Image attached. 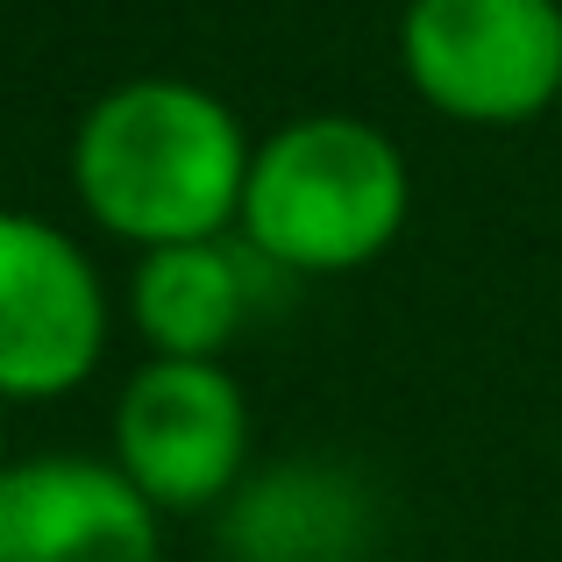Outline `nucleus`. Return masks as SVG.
<instances>
[{
    "mask_svg": "<svg viewBox=\"0 0 562 562\" xmlns=\"http://www.w3.org/2000/svg\"><path fill=\"white\" fill-rule=\"evenodd\" d=\"M249 157L257 143L214 86L143 71V79L108 86L79 114L71 192L100 235L143 257V249L235 235Z\"/></svg>",
    "mask_w": 562,
    "mask_h": 562,
    "instance_id": "nucleus-1",
    "label": "nucleus"
},
{
    "mask_svg": "<svg viewBox=\"0 0 562 562\" xmlns=\"http://www.w3.org/2000/svg\"><path fill=\"white\" fill-rule=\"evenodd\" d=\"M413 165L371 114H292L257 143L235 235L278 278H342L406 235Z\"/></svg>",
    "mask_w": 562,
    "mask_h": 562,
    "instance_id": "nucleus-2",
    "label": "nucleus"
},
{
    "mask_svg": "<svg viewBox=\"0 0 562 562\" xmlns=\"http://www.w3.org/2000/svg\"><path fill=\"white\" fill-rule=\"evenodd\" d=\"M398 71L441 122H541L562 100V0H406Z\"/></svg>",
    "mask_w": 562,
    "mask_h": 562,
    "instance_id": "nucleus-3",
    "label": "nucleus"
},
{
    "mask_svg": "<svg viewBox=\"0 0 562 562\" xmlns=\"http://www.w3.org/2000/svg\"><path fill=\"white\" fill-rule=\"evenodd\" d=\"M114 470L157 513H214L249 477V398L221 357H143L114 398Z\"/></svg>",
    "mask_w": 562,
    "mask_h": 562,
    "instance_id": "nucleus-4",
    "label": "nucleus"
},
{
    "mask_svg": "<svg viewBox=\"0 0 562 562\" xmlns=\"http://www.w3.org/2000/svg\"><path fill=\"white\" fill-rule=\"evenodd\" d=\"M108 357V285L79 235L0 206V398H65Z\"/></svg>",
    "mask_w": 562,
    "mask_h": 562,
    "instance_id": "nucleus-5",
    "label": "nucleus"
},
{
    "mask_svg": "<svg viewBox=\"0 0 562 562\" xmlns=\"http://www.w3.org/2000/svg\"><path fill=\"white\" fill-rule=\"evenodd\" d=\"M0 562H165V513L108 456H22L0 470Z\"/></svg>",
    "mask_w": 562,
    "mask_h": 562,
    "instance_id": "nucleus-6",
    "label": "nucleus"
},
{
    "mask_svg": "<svg viewBox=\"0 0 562 562\" xmlns=\"http://www.w3.org/2000/svg\"><path fill=\"white\" fill-rule=\"evenodd\" d=\"M214 513V541L228 562H363L378 535L363 470L335 456H285L243 477Z\"/></svg>",
    "mask_w": 562,
    "mask_h": 562,
    "instance_id": "nucleus-7",
    "label": "nucleus"
},
{
    "mask_svg": "<svg viewBox=\"0 0 562 562\" xmlns=\"http://www.w3.org/2000/svg\"><path fill=\"white\" fill-rule=\"evenodd\" d=\"M257 271L271 263L243 235L143 249L128 271V328L150 357H221L257 314Z\"/></svg>",
    "mask_w": 562,
    "mask_h": 562,
    "instance_id": "nucleus-8",
    "label": "nucleus"
},
{
    "mask_svg": "<svg viewBox=\"0 0 562 562\" xmlns=\"http://www.w3.org/2000/svg\"><path fill=\"white\" fill-rule=\"evenodd\" d=\"M0 470H8V398H0Z\"/></svg>",
    "mask_w": 562,
    "mask_h": 562,
    "instance_id": "nucleus-9",
    "label": "nucleus"
}]
</instances>
